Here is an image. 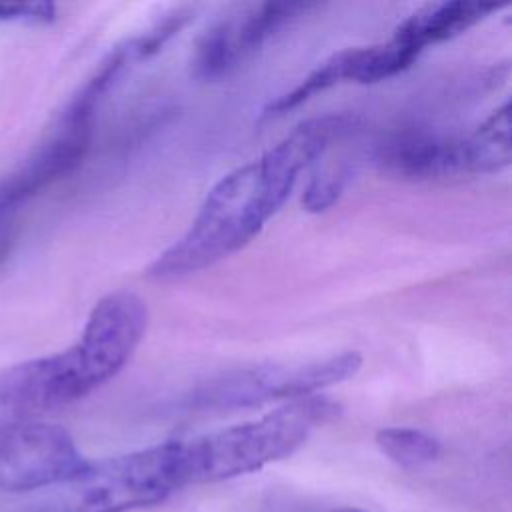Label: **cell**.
<instances>
[{
    "instance_id": "6da1fadb",
    "label": "cell",
    "mask_w": 512,
    "mask_h": 512,
    "mask_svg": "<svg viewBox=\"0 0 512 512\" xmlns=\"http://www.w3.org/2000/svg\"><path fill=\"white\" fill-rule=\"evenodd\" d=\"M354 114H326L298 124L262 156L220 178L190 228L150 268L156 278H182L246 246L290 196L298 174L332 142L358 128Z\"/></svg>"
},
{
    "instance_id": "7a4b0ae2",
    "label": "cell",
    "mask_w": 512,
    "mask_h": 512,
    "mask_svg": "<svg viewBox=\"0 0 512 512\" xmlns=\"http://www.w3.org/2000/svg\"><path fill=\"white\" fill-rule=\"evenodd\" d=\"M146 324L140 296L128 290L104 296L72 346L0 372V418H34L88 396L124 368Z\"/></svg>"
},
{
    "instance_id": "3957f363",
    "label": "cell",
    "mask_w": 512,
    "mask_h": 512,
    "mask_svg": "<svg viewBox=\"0 0 512 512\" xmlns=\"http://www.w3.org/2000/svg\"><path fill=\"white\" fill-rule=\"evenodd\" d=\"M338 412L334 400L314 394L290 400L256 420L180 442L184 484L228 480L282 460Z\"/></svg>"
},
{
    "instance_id": "277c9868",
    "label": "cell",
    "mask_w": 512,
    "mask_h": 512,
    "mask_svg": "<svg viewBox=\"0 0 512 512\" xmlns=\"http://www.w3.org/2000/svg\"><path fill=\"white\" fill-rule=\"evenodd\" d=\"M184 486L180 442L88 462L24 502V512H132Z\"/></svg>"
},
{
    "instance_id": "5b68a950",
    "label": "cell",
    "mask_w": 512,
    "mask_h": 512,
    "mask_svg": "<svg viewBox=\"0 0 512 512\" xmlns=\"http://www.w3.org/2000/svg\"><path fill=\"white\" fill-rule=\"evenodd\" d=\"M362 356L342 352L324 360L304 364H270L244 370H232L208 384H202L192 404L198 408H246L270 400H298L314 396L318 390L338 384L358 372Z\"/></svg>"
},
{
    "instance_id": "8992f818",
    "label": "cell",
    "mask_w": 512,
    "mask_h": 512,
    "mask_svg": "<svg viewBox=\"0 0 512 512\" xmlns=\"http://www.w3.org/2000/svg\"><path fill=\"white\" fill-rule=\"evenodd\" d=\"M84 464L64 428L34 418H0V490L40 492Z\"/></svg>"
},
{
    "instance_id": "52a82bcc",
    "label": "cell",
    "mask_w": 512,
    "mask_h": 512,
    "mask_svg": "<svg viewBox=\"0 0 512 512\" xmlns=\"http://www.w3.org/2000/svg\"><path fill=\"white\" fill-rule=\"evenodd\" d=\"M310 8L304 2H260L220 18L196 44L194 74L202 80L226 76Z\"/></svg>"
},
{
    "instance_id": "ba28073f",
    "label": "cell",
    "mask_w": 512,
    "mask_h": 512,
    "mask_svg": "<svg viewBox=\"0 0 512 512\" xmlns=\"http://www.w3.org/2000/svg\"><path fill=\"white\" fill-rule=\"evenodd\" d=\"M418 54V50L396 38H390L386 44L344 48L320 62L308 76L302 78L298 86L270 102L262 110V120L282 116L298 108L314 94L340 82L374 84L392 78L398 72L406 70L418 58Z\"/></svg>"
},
{
    "instance_id": "9c48e42d",
    "label": "cell",
    "mask_w": 512,
    "mask_h": 512,
    "mask_svg": "<svg viewBox=\"0 0 512 512\" xmlns=\"http://www.w3.org/2000/svg\"><path fill=\"white\" fill-rule=\"evenodd\" d=\"M376 162L382 170L410 180L474 174L468 136H440L424 130L392 134L378 144Z\"/></svg>"
},
{
    "instance_id": "30bf717a",
    "label": "cell",
    "mask_w": 512,
    "mask_h": 512,
    "mask_svg": "<svg viewBox=\"0 0 512 512\" xmlns=\"http://www.w3.org/2000/svg\"><path fill=\"white\" fill-rule=\"evenodd\" d=\"M494 10H498V4L468 0L432 2L402 20L394 32V38L422 52L430 44H438L462 34Z\"/></svg>"
},
{
    "instance_id": "8fae6325",
    "label": "cell",
    "mask_w": 512,
    "mask_h": 512,
    "mask_svg": "<svg viewBox=\"0 0 512 512\" xmlns=\"http://www.w3.org/2000/svg\"><path fill=\"white\" fill-rule=\"evenodd\" d=\"M376 444L388 460L408 470L422 468L440 456L438 440L416 428H382L376 432Z\"/></svg>"
},
{
    "instance_id": "7c38bea8",
    "label": "cell",
    "mask_w": 512,
    "mask_h": 512,
    "mask_svg": "<svg viewBox=\"0 0 512 512\" xmlns=\"http://www.w3.org/2000/svg\"><path fill=\"white\" fill-rule=\"evenodd\" d=\"M344 178H346L344 170H336V172L314 176L312 182L306 188L302 204L308 210H312V212L326 210L340 196V192L344 188Z\"/></svg>"
},
{
    "instance_id": "4fadbf2b",
    "label": "cell",
    "mask_w": 512,
    "mask_h": 512,
    "mask_svg": "<svg viewBox=\"0 0 512 512\" xmlns=\"http://www.w3.org/2000/svg\"><path fill=\"white\" fill-rule=\"evenodd\" d=\"M56 8L48 2H22V4H6L0 2V20L2 22H50L54 20Z\"/></svg>"
},
{
    "instance_id": "5bb4252c",
    "label": "cell",
    "mask_w": 512,
    "mask_h": 512,
    "mask_svg": "<svg viewBox=\"0 0 512 512\" xmlns=\"http://www.w3.org/2000/svg\"><path fill=\"white\" fill-rule=\"evenodd\" d=\"M18 214H20L18 206L0 198V266L4 264V260L8 258V254L14 246Z\"/></svg>"
},
{
    "instance_id": "9a60e30c",
    "label": "cell",
    "mask_w": 512,
    "mask_h": 512,
    "mask_svg": "<svg viewBox=\"0 0 512 512\" xmlns=\"http://www.w3.org/2000/svg\"><path fill=\"white\" fill-rule=\"evenodd\" d=\"M330 512H364V510L352 508V506H344V508H336V510H330Z\"/></svg>"
}]
</instances>
